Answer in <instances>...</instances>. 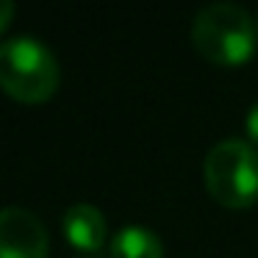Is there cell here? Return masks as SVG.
Returning <instances> with one entry per match:
<instances>
[{
	"label": "cell",
	"instance_id": "cell-1",
	"mask_svg": "<svg viewBox=\"0 0 258 258\" xmlns=\"http://www.w3.org/2000/svg\"><path fill=\"white\" fill-rule=\"evenodd\" d=\"M195 47L219 67H239L252 58L258 45L255 23L236 3H208L191 25Z\"/></svg>",
	"mask_w": 258,
	"mask_h": 258
},
{
	"label": "cell",
	"instance_id": "cell-2",
	"mask_svg": "<svg viewBox=\"0 0 258 258\" xmlns=\"http://www.w3.org/2000/svg\"><path fill=\"white\" fill-rule=\"evenodd\" d=\"M0 86L20 103H42L58 89V61L34 36L0 42Z\"/></svg>",
	"mask_w": 258,
	"mask_h": 258
},
{
	"label": "cell",
	"instance_id": "cell-3",
	"mask_svg": "<svg viewBox=\"0 0 258 258\" xmlns=\"http://www.w3.org/2000/svg\"><path fill=\"white\" fill-rule=\"evenodd\" d=\"M203 180L219 206H252L258 200V150L244 139H222L203 161Z\"/></svg>",
	"mask_w": 258,
	"mask_h": 258
},
{
	"label": "cell",
	"instance_id": "cell-4",
	"mask_svg": "<svg viewBox=\"0 0 258 258\" xmlns=\"http://www.w3.org/2000/svg\"><path fill=\"white\" fill-rule=\"evenodd\" d=\"M50 236L28 208H0V258H47Z\"/></svg>",
	"mask_w": 258,
	"mask_h": 258
},
{
	"label": "cell",
	"instance_id": "cell-5",
	"mask_svg": "<svg viewBox=\"0 0 258 258\" xmlns=\"http://www.w3.org/2000/svg\"><path fill=\"white\" fill-rule=\"evenodd\" d=\"M64 236L75 250L97 252L106 241V217L89 203H75L64 214Z\"/></svg>",
	"mask_w": 258,
	"mask_h": 258
},
{
	"label": "cell",
	"instance_id": "cell-6",
	"mask_svg": "<svg viewBox=\"0 0 258 258\" xmlns=\"http://www.w3.org/2000/svg\"><path fill=\"white\" fill-rule=\"evenodd\" d=\"M111 258H164V244L153 230L125 225L111 239Z\"/></svg>",
	"mask_w": 258,
	"mask_h": 258
},
{
	"label": "cell",
	"instance_id": "cell-7",
	"mask_svg": "<svg viewBox=\"0 0 258 258\" xmlns=\"http://www.w3.org/2000/svg\"><path fill=\"white\" fill-rule=\"evenodd\" d=\"M244 128H247L250 142H252V145H258V103H255V106H250V111H247Z\"/></svg>",
	"mask_w": 258,
	"mask_h": 258
},
{
	"label": "cell",
	"instance_id": "cell-8",
	"mask_svg": "<svg viewBox=\"0 0 258 258\" xmlns=\"http://www.w3.org/2000/svg\"><path fill=\"white\" fill-rule=\"evenodd\" d=\"M12 17H14V3L12 0H0V34L12 25Z\"/></svg>",
	"mask_w": 258,
	"mask_h": 258
}]
</instances>
